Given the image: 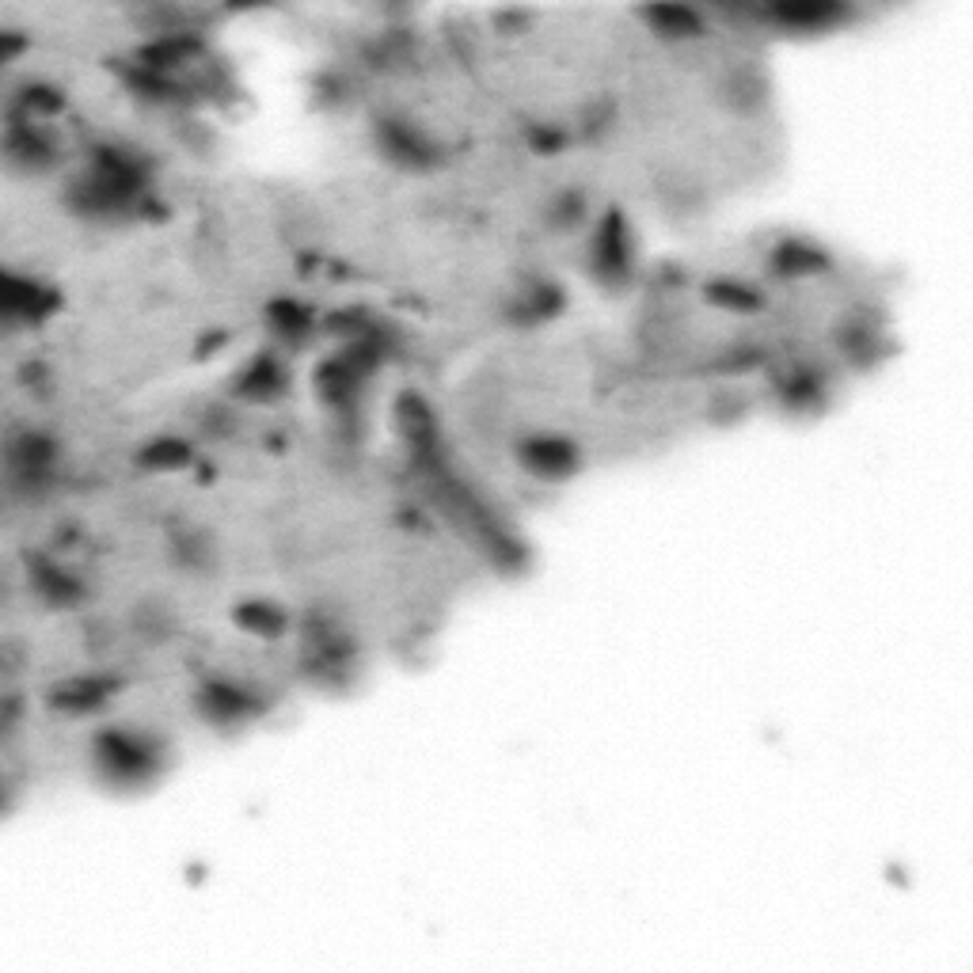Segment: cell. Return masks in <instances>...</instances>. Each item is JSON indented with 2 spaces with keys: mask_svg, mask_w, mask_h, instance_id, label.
I'll return each instance as SVG.
<instances>
[{
  "mask_svg": "<svg viewBox=\"0 0 973 973\" xmlns=\"http://www.w3.org/2000/svg\"><path fill=\"white\" fill-rule=\"evenodd\" d=\"M643 16L654 23V31H666V35H692L704 27V20H696V12H688V8H650Z\"/></svg>",
  "mask_w": 973,
  "mask_h": 973,
  "instance_id": "6",
  "label": "cell"
},
{
  "mask_svg": "<svg viewBox=\"0 0 973 973\" xmlns=\"http://www.w3.org/2000/svg\"><path fill=\"white\" fill-rule=\"evenodd\" d=\"M840 8H833V4H783V8H776V20L787 23V27H825L829 20H837Z\"/></svg>",
  "mask_w": 973,
  "mask_h": 973,
  "instance_id": "4",
  "label": "cell"
},
{
  "mask_svg": "<svg viewBox=\"0 0 973 973\" xmlns=\"http://www.w3.org/2000/svg\"><path fill=\"white\" fill-rule=\"evenodd\" d=\"M206 711H210V719H248L251 696L248 692H240V688L213 685L210 696H206Z\"/></svg>",
  "mask_w": 973,
  "mask_h": 973,
  "instance_id": "3",
  "label": "cell"
},
{
  "mask_svg": "<svg viewBox=\"0 0 973 973\" xmlns=\"http://www.w3.org/2000/svg\"><path fill=\"white\" fill-rule=\"evenodd\" d=\"M597 251H601V270L605 274H616V270L624 267V240H620V232H616V225H605V236L597 240Z\"/></svg>",
  "mask_w": 973,
  "mask_h": 973,
  "instance_id": "7",
  "label": "cell"
},
{
  "mask_svg": "<svg viewBox=\"0 0 973 973\" xmlns=\"http://www.w3.org/2000/svg\"><path fill=\"white\" fill-rule=\"evenodd\" d=\"M525 464L533 468V472H540V476H563V472H571L574 468V453L563 445V441H533V445H525Z\"/></svg>",
  "mask_w": 973,
  "mask_h": 973,
  "instance_id": "2",
  "label": "cell"
},
{
  "mask_svg": "<svg viewBox=\"0 0 973 973\" xmlns=\"http://www.w3.org/2000/svg\"><path fill=\"white\" fill-rule=\"evenodd\" d=\"M107 696V685L103 681H73V685L58 688V707H69V711H92V707L103 704Z\"/></svg>",
  "mask_w": 973,
  "mask_h": 973,
  "instance_id": "5",
  "label": "cell"
},
{
  "mask_svg": "<svg viewBox=\"0 0 973 973\" xmlns=\"http://www.w3.org/2000/svg\"><path fill=\"white\" fill-rule=\"evenodd\" d=\"M99 764H103L115 780L134 783V780H145V776L153 772L156 753L145 738H134V734H107V738L99 742Z\"/></svg>",
  "mask_w": 973,
  "mask_h": 973,
  "instance_id": "1",
  "label": "cell"
}]
</instances>
